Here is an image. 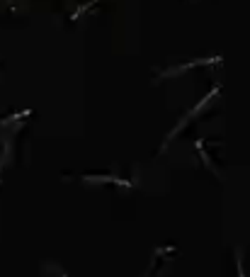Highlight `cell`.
Here are the masks:
<instances>
[{"mask_svg":"<svg viewBox=\"0 0 250 277\" xmlns=\"http://www.w3.org/2000/svg\"><path fill=\"white\" fill-rule=\"evenodd\" d=\"M238 277H243V267H240V258H238Z\"/></svg>","mask_w":250,"mask_h":277,"instance_id":"obj_1","label":"cell"},{"mask_svg":"<svg viewBox=\"0 0 250 277\" xmlns=\"http://www.w3.org/2000/svg\"><path fill=\"white\" fill-rule=\"evenodd\" d=\"M61 277H66V275H61Z\"/></svg>","mask_w":250,"mask_h":277,"instance_id":"obj_2","label":"cell"}]
</instances>
